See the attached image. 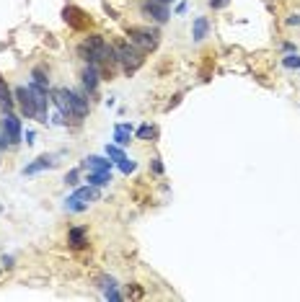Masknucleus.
<instances>
[{"instance_id":"nucleus-1","label":"nucleus","mask_w":300,"mask_h":302,"mask_svg":"<svg viewBox=\"0 0 300 302\" xmlns=\"http://www.w3.org/2000/svg\"><path fill=\"white\" fill-rule=\"evenodd\" d=\"M114 52H117V62L122 65V70H124L127 75L137 73V70L142 68V62H145L142 52H140L137 47H132L130 41H117V44H114Z\"/></svg>"},{"instance_id":"nucleus-2","label":"nucleus","mask_w":300,"mask_h":302,"mask_svg":"<svg viewBox=\"0 0 300 302\" xmlns=\"http://www.w3.org/2000/svg\"><path fill=\"white\" fill-rule=\"evenodd\" d=\"M18 142H21V119L11 109H6L3 119H0V150L13 147Z\"/></svg>"},{"instance_id":"nucleus-3","label":"nucleus","mask_w":300,"mask_h":302,"mask_svg":"<svg viewBox=\"0 0 300 302\" xmlns=\"http://www.w3.org/2000/svg\"><path fill=\"white\" fill-rule=\"evenodd\" d=\"M101 197L98 194V186H91V184H85V186H80V189H75L70 197H68V202H65V209L68 212H83L85 207H88L91 202H96Z\"/></svg>"},{"instance_id":"nucleus-4","label":"nucleus","mask_w":300,"mask_h":302,"mask_svg":"<svg viewBox=\"0 0 300 302\" xmlns=\"http://www.w3.org/2000/svg\"><path fill=\"white\" fill-rule=\"evenodd\" d=\"M127 36H130V44H132V47H137L142 54H145V52H153V49L158 47V41H161V39H158V36H161L158 31L137 29V26H132L130 31H127Z\"/></svg>"},{"instance_id":"nucleus-5","label":"nucleus","mask_w":300,"mask_h":302,"mask_svg":"<svg viewBox=\"0 0 300 302\" xmlns=\"http://www.w3.org/2000/svg\"><path fill=\"white\" fill-rule=\"evenodd\" d=\"M13 96H16L18 106H21V111H24V116H26V119H36L39 109H36V101H34V96H31V91H29V85H26V88H24V85H21V88H16Z\"/></svg>"},{"instance_id":"nucleus-6","label":"nucleus","mask_w":300,"mask_h":302,"mask_svg":"<svg viewBox=\"0 0 300 302\" xmlns=\"http://www.w3.org/2000/svg\"><path fill=\"white\" fill-rule=\"evenodd\" d=\"M80 80H83V91L88 93V96H93V93L98 91V80H101L96 65L85 62V68H83V73H80Z\"/></svg>"},{"instance_id":"nucleus-7","label":"nucleus","mask_w":300,"mask_h":302,"mask_svg":"<svg viewBox=\"0 0 300 302\" xmlns=\"http://www.w3.org/2000/svg\"><path fill=\"white\" fill-rule=\"evenodd\" d=\"M68 98H70V109H73V116L75 119H83L85 114H88L91 103H88V93H78V91H68Z\"/></svg>"},{"instance_id":"nucleus-8","label":"nucleus","mask_w":300,"mask_h":302,"mask_svg":"<svg viewBox=\"0 0 300 302\" xmlns=\"http://www.w3.org/2000/svg\"><path fill=\"white\" fill-rule=\"evenodd\" d=\"M142 13H147L150 18H156L158 24H166L168 21V3H158V0H145V6H142Z\"/></svg>"},{"instance_id":"nucleus-9","label":"nucleus","mask_w":300,"mask_h":302,"mask_svg":"<svg viewBox=\"0 0 300 302\" xmlns=\"http://www.w3.org/2000/svg\"><path fill=\"white\" fill-rule=\"evenodd\" d=\"M85 170H93V173H112V160H106L101 155H88L83 160Z\"/></svg>"},{"instance_id":"nucleus-10","label":"nucleus","mask_w":300,"mask_h":302,"mask_svg":"<svg viewBox=\"0 0 300 302\" xmlns=\"http://www.w3.org/2000/svg\"><path fill=\"white\" fill-rule=\"evenodd\" d=\"M55 158L52 155H41V158H36L34 163H29L26 168H24V176H34V173H41V170H49V168H55Z\"/></svg>"},{"instance_id":"nucleus-11","label":"nucleus","mask_w":300,"mask_h":302,"mask_svg":"<svg viewBox=\"0 0 300 302\" xmlns=\"http://www.w3.org/2000/svg\"><path fill=\"white\" fill-rule=\"evenodd\" d=\"M52 98H55V103H57V109H60V114L62 116H73V109H70V98H68V88H57L55 93H52Z\"/></svg>"},{"instance_id":"nucleus-12","label":"nucleus","mask_w":300,"mask_h":302,"mask_svg":"<svg viewBox=\"0 0 300 302\" xmlns=\"http://www.w3.org/2000/svg\"><path fill=\"white\" fill-rule=\"evenodd\" d=\"M68 243H70V248H83L88 243V230L85 227H70L68 230Z\"/></svg>"},{"instance_id":"nucleus-13","label":"nucleus","mask_w":300,"mask_h":302,"mask_svg":"<svg viewBox=\"0 0 300 302\" xmlns=\"http://www.w3.org/2000/svg\"><path fill=\"white\" fill-rule=\"evenodd\" d=\"M132 140V127L130 124H117L114 127V145L124 147V145H130Z\"/></svg>"},{"instance_id":"nucleus-14","label":"nucleus","mask_w":300,"mask_h":302,"mask_svg":"<svg viewBox=\"0 0 300 302\" xmlns=\"http://www.w3.org/2000/svg\"><path fill=\"white\" fill-rule=\"evenodd\" d=\"M210 31V21L205 16H197L194 18V26H191V36H194V41H202Z\"/></svg>"},{"instance_id":"nucleus-15","label":"nucleus","mask_w":300,"mask_h":302,"mask_svg":"<svg viewBox=\"0 0 300 302\" xmlns=\"http://www.w3.org/2000/svg\"><path fill=\"white\" fill-rule=\"evenodd\" d=\"M13 93H11V88L6 85V78H0V106H3V111L6 109H13Z\"/></svg>"},{"instance_id":"nucleus-16","label":"nucleus","mask_w":300,"mask_h":302,"mask_svg":"<svg viewBox=\"0 0 300 302\" xmlns=\"http://www.w3.org/2000/svg\"><path fill=\"white\" fill-rule=\"evenodd\" d=\"M85 184H91V186H109L112 184V173H93V170H88Z\"/></svg>"},{"instance_id":"nucleus-17","label":"nucleus","mask_w":300,"mask_h":302,"mask_svg":"<svg viewBox=\"0 0 300 302\" xmlns=\"http://www.w3.org/2000/svg\"><path fill=\"white\" fill-rule=\"evenodd\" d=\"M31 85H36V88H41V91H49V78H47V73H41V70H34L31 73Z\"/></svg>"},{"instance_id":"nucleus-18","label":"nucleus","mask_w":300,"mask_h":302,"mask_svg":"<svg viewBox=\"0 0 300 302\" xmlns=\"http://www.w3.org/2000/svg\"><path fill=\"white\" fill-rule=\"evenodd\" d=\"M106 158H109L112 163H122L127 155L122 153V147H119V145H106Z\"/></svg>"},{"instance_id":"nucleus-19","label":"nucleus","mask_w":300,"mask_h":302,"mask_svg":"<svg viewBox=\"0 0 300 302\" xmlns=\"http://www.w3.org/2000/svg\"><path fill=\"white\" fill-rule=\"evenodd\" d=\"M80 16H83V13H80L78 8H65V21H68L70 26H75V29L83 26V18H80Z\"/></svg>"},{"instance_id":"nucleus-20","label":"nucleus","mask_w":300,"mask_h":302,"mask_svg":"<svg viewBox=\"0 0 300 302\" xmlns=\"http://www.w3.org/2000/svg\"><path fill=\"white\" fill-rule=\"evenodd\" d=\"M282 65H285L287 70H297V68H300V54H297V52H290V54L282 59Z\"/></svg>"},{"instance_id":"nucleus-21","label":"nucleus","mask_w":300,"mask_h":302,"mask_svg":"<svg viewBox=\"0 0 300 302\" xmlns=\"http://www.w3.org/2000/svg\"><path fill=\"white\" fill-rule=\"evenodd\" d=\"M98 282H101L98 287H101L104 292H109V289H114V287H119V284H117V279H114V276H101V279H98Z\"/></svg>"},{"instance_id":"nucleus-22","label":"nucleus","mask_w":300,"mask_h":302,"mask_svg":"<svg viewBox=\"0 0 300 302\" xmlns=\"http://www.w3.org/2000/svg\"><path fill=\"white\" fill-rule=\"evenodd\" d=\"M156 135V127H150V124H142L137 129V140H147V137H153Z\"/></svg>"},{"instance_id":"nucleus-23","label":"nucleus","mask_w":300,"mask_h":302,"mask_svg":"<svg viewBox=\"0 0 300 302\" xmlns=\"http://www.w3.org/2000/svg\"><path fill=\"white\" fill-rule=\"evenodd\" d=\"M117 165H119V170H122V173H127V176H130V173H135V168H137V165H135V160H127V158H124L122 163H117Z\"/></svg>"},{"instance_id":"nucleus-24","label":"nucleus","mask_w":300,"mask_h":302,"mask_svg":"<svg viewBox=\"0 0 300 302\" xmlns=\"http://www.w3.org/2000/svg\"><path fill=\"white\" fill-rule=\"evenodd\" d=\"M78 176H80V170H70V173L65 176V184H68V186H78V184H80Z\"/></svg>"},{"instance_id":"nucleus-25","label":"nucleus","mask_w":300,"mask_h":302,"mask_svg":"<svg viewBox=\"0 0 300 302\" xmlns=\"http://www.w3.org/2000/svg\"><path fill=\"white\" fill-rule=\"evenodd\" d=\"M150 165H153V173H156V176H161V173H163V163H161L158 158H153V163H150Z\"/></svg>"},{"instance_id":"nucleus-26","label":"nucleus","mask_w":300,"mask_h":302,"mask_svg":"<svg viewBox=\"0 0 300 302\" xmlns=\"http://www.w3.org/2000/svg\"><path fill=\"white\" fill-rule=\"evenodd\" d=\"M104 297L106 299H122V294H119V289L114 287V289H109V292H104Z\"/></svg>"},{"instance_id":"nucleus-27","label":"nucleus","mask_w":300,"mask_h":302,"mask_svg":"<svg viewBox=\"0 0 300 302\" xmlns=\"http://www.w3.org/2000/svg\"><path fill=\"white\" fill-rule=\"evenodd\" d=\"M230 0H210V8H225Z\"/></svg>"},{"instance_id":"nucleus-28","label":"nucleus","mask_w":300,"mask_h":302,"mask_svg":"<svg viewBox=\"0 0 300 302\" xmlns=\"http://www.w3.org/2000/svg\"><path fill=\"white\" fill-rule=\"evenodd\" d=\"M287 24H290V26H300V13L290 16V18H287Z\"/></svg>"},{"instance_id":"nucleus-29","label":"nucleus","mask_w":300,"mask_h":302,"mask_svg":"<svg viewBox=\"0 0 300 302\" xmlns=\"http://www.w3.org/2000/svg\"><path fill=\"white\" fill-rule=\"evenodd\" d=\"M3 264L11 269V266H13V256H3Z\"/></svg>"},{"instance_id":"nucleus-30","label":"nucleus","mask_w":300,"mask_h":302,"mask_svg":"<svg viewBox=\"0 0 300 302\" xmlns=\"http://www.w3.org/2000/svg\"><path fill=\"white\" fill-rule=\"evenodd\" d=\"M282 49H285V52H297L295 44H290V41H285V47H282Z\"/></svg>"},{"instance_id":"nucleus-31","label":"nucleus","mask_w":300,"mask_h":302,"mask_svg":"<svg viewBox=\"0 0 300 302\" xmlns=\"http://www.w3.org/2000/svg\"><path fill=\"white\" fill-rule=\"evenodd\" d=\"M158 3H171V0H158Z\"/></svg>"}]
</instances>
